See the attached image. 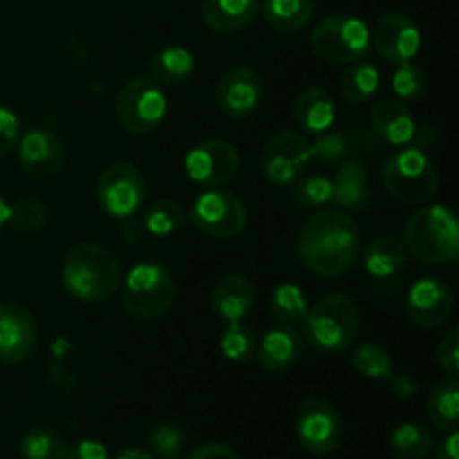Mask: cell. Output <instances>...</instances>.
Returning <instances> with one entry per match:
<instances>
[{
    "label": "cell",
    "instance_id": "cell-1",
    "mask_svg": "<svg viewBox=\"0 0 459 459\" xmlns=\"http://www.w3.org/2000/svg\"><path fill=\"white\" fill-rule=\"evenodd\" d=\"M359 227L345 211H318L299 233V255L318 276H341L359 255Z\"/></svg>",
    "mask_w": 459,
    "mask_h": 459
},
{
    "label": "cell",
    "instance_id": "cell-2",
    "mask_svg": "<svg viewBox=\"0 0 459 459\" xmlns=\"http://www.w3.org/2000/svg\"><path fill=\"white\" fill-rule=\"evenodd\" d=\"M61 282L67 294L81 303H106L119 291L121 263L110 247L81 242L65 254Z\"/></svg>",
    "mask_w": 459,
    "mask_h": 459
},
{
    "label": "cell",
    "instance_id": "cell-3",
    "mask_svg": "<svg viewBox=\"0 0 459 459\" xmlns=\"http://www.w3.org/2000/svg\"><path fill=\"white\" fill-rule=\"evenodd\" d=\"M300 323H303L305 339L314 350L323 354H336L348 350L357 341L361 330V312L352 296L334 291L309 307Z\"/></svg>",
    "mask_w": 459,
    "mask_h": 459
},
{
    "label": "cell",
    "instance_id": "cell-4",
    "mask_svg": "<svg viewBox=\"0 0 459 459\" xmlns=\"http://www.w3.org/2000/svg\"><path fill=\"white\" fill-rule=\"evenodd\" d=\"M403 245L424 264L453 263L459 254L457 218L448 206H421L403 227Z\"/></svg>",
    "mask_w": 459,
    "mask_h": 459
},
{
    "label": "cell",
    "instance_id": "cell-5",
    "mask_svg": "<svg viewBox=\"0 0 459 459\" xmlns=\"http://www.w3.org/2000/svg\"><path fill=\"white\" fill-rule=\"evenodd\" d=\"M121 282V305L137 321H160L178 299V282L161 264H137Z\"/></svg>",
    "mask_w": 459,
    "mask_h": 459
},
{
    "label": "cell",
    "instance_id": "cell-6",
    "mask_svg": "<svg viewBox=\"0 0 459 459\" xmlns=\"http://www.w3.org/2000/svg\"><path fill=\"white\" fill-rule=\"evenodd\" d=\"M384 184L402 204L421 206L437 195L439 173L420 148H402L385 161Z\"/></svg>",
    "mask_w": 459,
    "mask_h": 459
},
{
    "label": "cell",
    "instance_id": "cell-7",
    "mask_svg": "<svg viewBox=\"0 0 459 459\" xmlns=\"http://www.w3.org/2000/svg\"><path fill=\"white\" fill-rule=\"evenodd\" d=\"M309 43L321 61L332 65H350L370 52V30L361 18L334 13L318 22Z\"/></svg>",
    "mask_w": 459,
    "mask_h": 459
},
{
    "label": "cell",
    "instance_id": "cell-8",
    "mask_svg": "<svg viewBox=\"0 0 459 459\" xmlns=\"http://www.w3.org/2000/svg\"><path fill=\"white\" fill-rule=\"evenodd\" d=\"M115 110L117 119L128 133L148 134L161 126L169 103L161 83L152 76H137L121 85Z\"/></svg>",
    "mask_w": 459,
    "mask_h": 459
},
{
    "label": "cell",
    "instance_id": "cell-9",
    "mask_svg": "<svg viewBox=\"0 0 459 459\" xmlns=\"http://www.w3.org/2000/svg\"><path fill=\"white\" fill-rule=\"evenodd\" d=\"M294 433L300 446L312 455H330L343 442V417L325 399H305L299 406Z\"/></svg>",
    "mask_w": 459,
    "mask_h": 459
},
{
    "label": "cell",
    "instance_id": "cell-10",
    "mask_svg": "<svg viewBox=\"0 0 459 459\" xmlns=\"http://www.w3.org/2000/svg\"><path fill=\"white\" fill-rule=\"evenodd\" d=\"M188 220L204 236L227 240L240 236L247 227V206L233 193L206 191L193 202Z\"/></svg>",
    "mask_w": 459,
    "mask_h": 459
},
{
    "label": "cell",
    "instance_id": "cell-11",
    "mask_svg": "<svg viewBox=\"0 0 459 459\" xmlns=\"http://www.w3.org/2000/svg\"><path fill=\"white\" fill-rule=\"evenodd\" d=\"M312 161V143L294 130L273 133L260 152V166L264 178L278 186H291L305 175Z\"/></svg>",
    "mask_w": 459,
    "mask_h": 459
},
{
    "label": "cell",
    "instance_id": "cell-12",
    "mask_svg": "<svg viewBox=\"0 0 459 459\" xmlns=\"http://www.w3.org/2000/svg\"><path fill=\"white\" fill-rule=\"evenodd\" d=\"M146 197L143 173L130 161H119L103 170L97 184V200L110 218L126 220L139 211Z\"/></svg>",
    "mask_w": 459,
    "mask_h": 459
},
{
    "label": "cell",
    "instance_id": "cell-13",
    "mask_svg": "<svg viewBox=\"0 0 459 459\" xmlns=\"http://www.w3.org/2000/svg\"><path fill=\"white\" fill-rule=\"evenodd\" d=\"M184 169L188 178L200 186H222L231 182L240 170V152L224 139H204L188 151Z\"/></svg>",
    "mask_w": 459,
    "mask_h": 459
},
{
    "label": "cell",
    "instance_id": "cell-14",
    "mask_svg": "<svg viewBox=\"0 0 459 459\" xmlns=\"http://www.w3.org/2000/svg\"><path fill=\"white\" fill-rule=\"evenodd\" d=\"M39 343V327L30 309L13 300L0 303V363L18 366L30 361Z\"/></svg>",
    "mask_w": 459,
    "mask_h": 459
},
{
    "label": "cell",
    "instance_id": "cell-15",
    "mask_svg": "<svg viewBox=\"0 0 459 459\" xmlns=\"http://www.w3.org/2000/svg\"><path fill=\"white\" fill-rule=\"evenodd\" d=\"M264 99L263 76L249 65H236L224 72L215 88V101L227 117L245 119L254 115Z\"/></svg>",
    "mask_w": 459,
    "mask_h": 459
},
{
    "label": "cell",
    "instance_id": "cell-16",
    "mask_svg": "<svg viewBox=\"0 0 459 459\" xmlns=\"http://www.w3.org/2000/svg\"><path fill=\"white\" fill-rule=\"evenodd\" d=\"M372 45L381 58L390 63H408L417 56L421 45V34L412 18L406 13L390 12L377 21L372 30Z\"/></svg>",
    "mask_w": 459,
    "mask_h": 459
},
{
    "label": "cell",
    "instance_id": "cell-17",
    "mask_svg": "<svg viewBox=\"0 0 459 459\" xmlns=\"http://www.w3.org/2000/svg\"><path fill=\"white\" fill-rule=\"evenodd\" d=\"M453 307H455V300H453L451 290L435 278H421L408 291V316L424 330H435V327L444 325L451 318Z\"/></svg>",
    "mask_w": 459,
    "mask_h": 459
},
{
    "label": "cell",
    "instance_id": "cell-18",
    "mask_svg": "<svg viewBox=\"0 0 459 459\" xmlns=\"http://www.w3.org/2000/svg\"><path fill=\"white\" fill-rule=\"evenodd\" d=\"M18 161L31 178H52L65 161V146L52 130L31 128L18 139Z\"/></svg>",
    "mask_w": 459,
    "mask_h": 459
},
{
    "label": "cell",
    "instance_id": "cell-19",
    "mask_svg": "<svg viewBox=\"0 0 459 459\" xmlns=\"http://www.w3.org/2000/svg\"><path fill=\"white\" fill-rule=\"evenodd\" d=\"M300 354H303V343H300L299 334L291 327L282 325L269 330L255 348V359H258L260 368L272 375H282L294 368L300 361Z\"/></svg>",
    "mask_w": 459,
    "mask_h": 459
},
{
    "label": "cell",
    "instance_id": "cell-20",
    "mask_svg": "<svg viewBox=\"0 0 459 459\" xmlns=\"http://www.w3.org/2000/svg\"><path fill=\"white\" fill-rule=\"evenodd\" d=\"M255 300V290L249 278L240 273H227L220 278L211 294V307L227 323L242 321L251 312Z\"/></svg>",
    "mask_w": 459,
    "mask_h": 459
},
{
    "label": "cell",
    "instance_id": "cell-21",
    "mask_svg": "<svg viewBox=\"0 0 459 459\" xmlns=\"http://www.w3.org/2000/svg\"><path fill=\"white\" fill-rule=\"evenodd\" d=\"M258 0H204L202 21L218 34H236L258 18Z\"/></svg>",
    "mask_w": 459,
    "mask_h": 459
},
{
    "label": "cell",
    "instance_id": "cell-22",
    "mask_svg": "<svg viewBox=\"0 0 459 459\" xmlns=\"http://www.w3.org/2000/svg\"><path fill=\"white\" fill-rule=\"evenodd\" d=\"M294 115L296 124L309 134H321L332 128L336 119V108L327 90L323 88H307L296 97L294 101Z\"/></svg>",
    "mask_w": 459,
    "mask_h": 459
},
{
    "label": "cell",
    "instance_id": "cell-23",
    "mask_svg": "<svg viewBox=\"0 0 459 459\" xmlns=\"http://www.w3.org/2000/svg\"><path fill=\"white\" fill-rule=\"evenodd\" d=\"M372 128L388 143L402 146L415 137V119L399 99H381L372 108Z\"/></svg>",
    "mask_w": 459,
    "mask_h": 459
},
{
    "label": "cell",
    "instance_id": "cell-24",
    "mask_svg": "<svg viewBox=\"0 0 459 459\" xmlns=\"http://www.w3.org/2000/svg\"><path fill=\"white\" fill-rule=\"evenodd\" d=\"M408 251L403 240L394 236H381L372 240L363 251V264L366 272L377 281H385L399 273L406 264Z\"/></svg>",
    "mask_w": 459,
    "mask_h": 459
},
{
    "label": "cell",
    "instance_id": "cell-25",
    "mask_svg": "<svg viewBox=\"0 0 459 459\" xmlns=\"http://www.w3.org/2000/svg\"><path fill=\"white\" fill-rule=\"evenodd\" d=\"M368 197H370V188H368L366 164L359 160H345L332 182V202L341 209H359L366 204Z\"/></svg>",
    "mask_w": 459,
    "mask_h": 459
},
{
    "label": "cell",
    "instance_id": "cell-26",
    "mask_svg": "<svg viewBox=\"0 0 459 459\" xmlns=\"http://www.w3.org/2000/svg\"><path fill=\"white\" fill-rule=\"evenodd\" d=\"M151 76L161 85H179L195 72V56L184 45H166L148 61Z\"/></svg>",
    "mask_w": 459,
    "mask_h": 459
},
{
    "label": "cell",
    "instance_id": "cell-27",
    "mask_svg": "<svg viewBox=\"0 0 459 459\" xmlns=\"http://www.w3.org/2000/svg\"><path fill=\"white\" fill-rule=\"evenodd\" d=\"M263 16L273 30L294 34L312 21L314 0H263Z\"/></svg>",
    "mask_w": 459,
    "mask_h": 459
},
{
    "label": "cell",
    "instance_id": "cell-28",
    "mask_svg": "<svg viewBox=\"0 0 459 459\" xmlns=\"http://www.w3.org/2000/svg\"><path fill=\"white\" fill-rule=\"evenodd\" d=\"M426 412H429L430 424L437 426L439 430H457L459 426V384L455 377L448 381H442L433 388L429 394V403H426Z\"/></svg>",
    "mask_w": 459,
    "mask_h": 459
},
{
    "label": "cell",
    "instance_id": "cell-29",
    "mask_svg": "<svg viewBox=\"0 0 459 459\" xmlns=\"http://www.w3.org/2000/svg\"><path fill=\"white\" fill-rule=\"evenodd\" d=\"M388 446L399 459H424L433 453L435 439L426 426L417 424V421H406L393 430Z\"/></svg>",
    "mask_w": 459,
    "mask_h": 459
},
{
    "label": "cell",
    "instance_id": "cell-30",
    "mask_svg": "<svg viewBox=\"0 0 459 459\" xmlns=\"http://www.w3.org/2000/svg\"><path fill=\"white\" fill-rule=\"evenodd\" d=\"M352 65V63H350ZM379 70H377L372 63H354L352 67L343 72L341 76V94H343L345 101L350 103H366L379 90Z\"/></svg>",
    "mask_w": 459,
    "mask_h": 459
},
{
    "label": "cell",
    "instance_id": "cell-31",
    "mask_svg": "<svg viewBox=\"0 0 459 459\" xmlns=\"http://www.w3.org/2000/svg\"><path fill=\"white\" fill-rule=\"evenodd\" d=\"M307 309L309 305L303 290L291 285V282H282L269 296V312L282 325H296V323H300L305 318V314H307Z\"/></svg>",
    "mask_w": 459,
    "mask_h": 459
},
{
    "label": "cell",
    "instance_id": "cell-32",
    "mask_svg": "<svg viewBox=\"0 0 459 459\" xmlns=\"http://www.w3.org/2000/svg\"><path fill=\"white\" fill-rule=\"evenodd\" d=\"M67 444L61 435L48 429H34L21 439V459H67Z\"/></svg>",
    "mask_w": 459,
    "mask_h": 459
},
{
    "label": "cell",
    "instance_id": "cell-33",
    "mask_svg": "<svg viewBox=\"0 0 459 459\" xmlns=\"http://www.w3.org/2000/svg\"><path fill=\"white\" fill-rule=\"evenodd\" d=\"M186 220V211L179 202L173 200H157L155 204L148 206L146 215H143V224L152 236H170L178 231Z\"/></svg>",
    "mask_w": 459,
    "mask_h": 459
},
{
    "label": "cell",
    "instance_id": "cell-34",
    "mask_svg": "<svg viewBox=\"0 0 459 459\" xmlns=\"http://www.w3.org/2000/svg\"><path fill=\"white\" fill-rule=\"evenodd\" d=\"M352 366L359 375L368 377V379H393V359L377 343H363L361 348L354 350Z\"/></svg>",
    "mask_w": 459,
    "mask_h": 459
},
{
    "label": "cell",
    "instance_id": "cell-35",
    "mask_svg": "<svg viewBox=\"0 0 459 459\" xmlns=\"http://www.w3.org/2000/svg\"><path fill=\"white\" fill-rule=\"evenodd\" d=\"M255 348H258L255 332L251 330V327L242 325L240 321L229 323L222 339H220V350H222V354L229 359V361H236V363L249 361V359L255 354Z\"/></svg>",
    "mask_w": 459,
    "mask_h": 459
},
{
    "label": "cell",
    "instance_id": "cell-36",
    "mask_svg": "<svg viewBox=\"0 0 459 459\" xmlns=\"http://www.w3.org/2000/svg\"><path fill=\"white\" fill-rule=\"evenodd\" d=\"M291 197L305 209H316L332 202V179L325 175H300L291 184Z\"/></svg>",
    "mask_w": 459,
    "mask_h": 459
},
{
    "label": "cell",
    "instance_id": "cell-37",
    "mask_svg": "<svg viewBox=\"0 0 459 459\" xmlns=\"http://www.w3.org/2000/svg\"><path fill=\"white\" fill-rule=\"evenodd\" d=\"M9 222L21 233H36L48 224V209L34 197H21L9 204Z\"/></svg>",
    "mask_w": 459,
    "mask_h": 459
},
{
    "label": "cell",
    "instance_id": "cell-38",
    "mask_svg": "<svg viewBox=\"0 0 459 459\" xmlns=\"http://www.w3.org/2000/svg\"><path fill=\"white\" fill-rule=\"evenodd\" d=\"M350 152V137L339 130H327V133L316 134L312 143V160L321 161L325 166L341 164Z\"/></svg>",
    "mask_w": 459,
    "mask_h": 459
},
{
    "label": "cell",
    "instance_id": "cell-39",
    "mask_svg": "<svg viewBox=\"0 0 459 459\" xmlns=\"http://www.w3.org/2000/svg\"><path fill=\"white\" fill-rule=\"evenodd\" d=\"M393 90L402 99H408V101H417L426 94L429 90V81H426V74L417 65L408 63H399V67L393 74Z\"/></svg>",
    "mask_w": 459,
    "mask_h": 459
},
{
    "label": "cell",
    "instance_id": "cell-40",
    "mask_svg": "<svg viewBox=\"0 0 459 459\" xmlns=\"http://www.w3.org/2000/svg\"><path fill=\"white\" fill-rule=\"evenodd\" d=\"M184 430L178 424H157L148 433V444L152 453L161 459H175L184 448Z\"/></svg>",
    "mask_w": 459,
    "mask_h": 459
},
{
    "label": "cell",
    "instance_id": "cell-41",
    "mask_svg": "<svg viewBox=\"0 0 459 459\" xmlns=\"http://www.w3.org/2000/svg\"><path fill=\"white\" fill-rule=\"evenodd\" d=\"M437 363L448 377L459 375V330L448 332L437 345Z\"/></svg>",
    "mask_w": 459,
    "mask_h": 459
},
{
    "label": "cell",
    "instance_id": "cell-42",
    "mask_svg": "<svg viewBox=\"0 0 459 459\" xmlns=\"http://www.w3.org/2000/svg\"><path fill=\"white\" fill-rule=\"evenodd\" d=\"M18 139H21V121H18V115L9 110V108L0 106V157L12 152L16 148Z\"/></svg>",
    "mask_w": 459,
    "mask_h": 459
},
{
    "label": "cell",
    "instance_id": "cell-43",
    "mask_svg": "<svg viewBox=\"0 0 459 459\" xmlns=\"http://www.w3.org/2000/svg\"><path fill=\"white\" fill-rule=\"evenodd\" d=\"M67 459H110L108 448L97 439H81L67 451Z\"/></svg>",
    "mask_w": 459,
    "mask_h": 459
},
{
    "label": "cell",
    "instance_id": "cell-44",
    "mask_svg": "<svg viewBox=\"0 0 459 459\" xmlns=\"http://www.w3.org/2000/svg\"><path fill=\"white\" fill-rule=\"evenodd\" d=\"M186 459H240V455H238L231 446H227V444L209 442L193 448L186 455Z\"/></svg>",
    "mask_w": 459,
    "mask_h": 459
},
{
    "label": "cell",
    "instance_id": "cell-45",
    "mask_svg": "<svg viewBox=\"0 0 459 459\" xmlns=\"http://www.w3.org/2000/svg\"><path fill=\"white\" fill-rule=\"evenodd\" d=\"M457 444H459L457 430H451V433L446 435V439H444V442L437 446V453H435V459H459Z\"/></svg>",
    "mask_w": 459,
    "mask_h": 459
},
{
    "label": "cell",
    "instance_id": "cell-46",
    "mask_svg": "<svg viewBox=\"0 0 459 459\" xmlns=\"http://www.w3.org/2000/svg\"><path fill=\"white\" fill-rule=\"evenodd\" d=\"M393 390H394V394H399V397H411V394L417 390V384L412 377L402 375L393 381Z\"/></svg>",
    "mask_w": 459,
    "mask_h": 459
},
{
    "label": "cell",
    "instance_id": "cell-47",
    "mask_svg": "<svg viewBox=\"0 0 459 459\" xmlns=\"http://www.w3.org/2000/svg\"><path fill=\"white\" fill-rule=\"evenodd\" d=\"M117 459H155V455L148 451H142V448H124V451L117 455Z\"/></svg>",
    "mask_w": 459,
    "mask_h": 459
},
{
    "label": "cell",
    "instance_id": "cell-48",
    "mask_svg": "<svg viewBox=\"0 0 459 459\" xmlns=\"http://www.w3.org/2000/svg\"><path fill=\"white\" fill-rule=\"evenodd\" d=\"M7 222H9V204L4 202V197L0 195V231H3V227Z\"/></svg>",
    "mask_w": 459,
    "mask_h": 459
}]
</instances>
